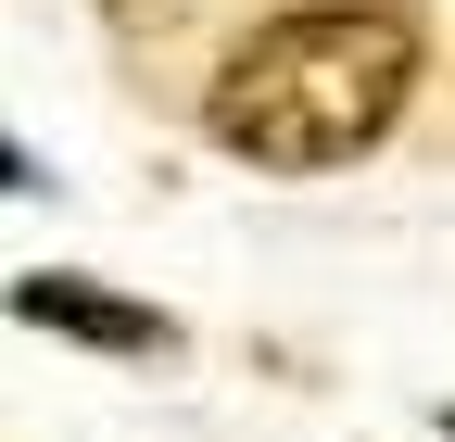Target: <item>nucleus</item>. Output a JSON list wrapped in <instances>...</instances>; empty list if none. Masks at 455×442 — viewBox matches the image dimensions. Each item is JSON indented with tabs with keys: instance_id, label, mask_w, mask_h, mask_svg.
I'll return each mask as SVG.
<instances>
[{
	"instance_id": "1",
	"label": "nucleus",
	"mask_w": 455,
	"mask_h": 442,
	"mask_svg": "<svg viewBox=\"0 0 455 442\" xmlns=\"http://www.w3.org/2000/svg\"><path fill=\"white\" fill-rule=\"evenodd\" d=\"M405 89H418V26L405 13H379V0H291V13H266L215 64L203 127L241 164H266V178H316V164L379 152Z\"/></svg>"
},
{
	"instance_id": "2",
	"label": "nucleus",
	"mask_w": 455,
	"mask_h": 442,
	"mask_svg": "<svg viewBox=\"0 0 455 442\" xmlns=\"http://www.w3.org/2000/svg\"><path fill=\"white\" fill-rule=\"evenodd\" d=\"M13 316L26 328H64V342H89V354H152L164 342V316L152 304H127V291H101V279H13Z\"/></svg>"
},
{
	"instance_id": "3",
	"label": "nucleus",
	"mask_w": 455,
	"mask_h": 442,
	"mask_svg": "<svg viewBox=\"0 0 455 442\" xmlns=\"http://www.w3.org/2000/svg\"><path fill=\"white\" fill-rule=\"evenodd\" d=\"M443 430H455V417H443Z\"/></svg>"
}]
</instances>
